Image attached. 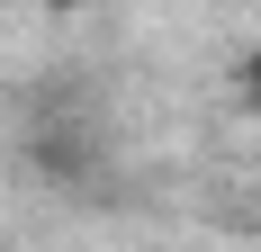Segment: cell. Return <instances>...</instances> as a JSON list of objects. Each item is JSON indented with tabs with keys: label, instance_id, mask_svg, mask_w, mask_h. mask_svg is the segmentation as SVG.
Wrapping results in <instances>:
<instances>
[{
	"label": "cell",
	"instance_id": "6da1fadb",
	"mask_svg": "<svg viewBox=\"0 0 261 252\" xmlns=\"http://www.w3.org/2000/svg\"><path fill=\"white\" fill-rule=\"evenodd\" d=\"M27 171L54 180V189H99L108 180V135H99V108L72 99V90H45L27 99Z\"/></svg>",
	"mask_w": 261,
	"mask_h": 252
},
{
	"label": "cell",
	"instance_id": "7a4b0ae2",
	"mask_svg": "<svg viewBox=\"0 0 261 252\" xmlns=\"http://www.w3.org/2000/svg\"><path fill=\"white\" fill-rule=\"evenodd\" d=\"M234 90H243V108H261V45L243 54V72H234Z\"/></svg>",
	"mask_w": 261,
	"mask_h": 252
}]
</instances>
